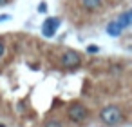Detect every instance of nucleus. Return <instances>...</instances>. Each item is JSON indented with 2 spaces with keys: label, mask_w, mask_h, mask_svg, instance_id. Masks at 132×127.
I'll return each instance as SVG.
<instances>
[{
  "label": "nucleus",
  "mask_w": 132,
  "mask_h": 127,
  "mask_svg": "<svg viewBox=\"0 0 132 127\" xmlns=\"http://www.w3.org/2000/svg\"><path fill=\"white\" fill-rule=\"evenodd\" d=\"M100 120L107 127H118V125L123 123L125 114H123L121 107H118V105H105L100 111Z\"/></svg>",
  "instance_id": "1"
},
{
  "label": "nucleus",
  "mask_w": 132,
  "mask_h": 127,
  "mask_svg": "<svg viewBox=\"0 0 132 127\" xmlns=\"http://www.w3.org/2000/svg\"><path fill=\"white\" fill-rule=\"evenodd\" d=\"M87 116H89V109L80 102H74L67 107V118L72 123H83L87 120Z\"/></svg>",
  "instance_id": "2"
},
{
  "label": "nucleus",
  "mask_w": 132,
  "mask_h": 127,
  "mask_svg": "<svg viewBox=\"0 0 132 127\" xmlns=\"http://www.w3.org/2000/svg\"><path fill=\"white\" fill-rule=\"evenodd\" d=\"M60 64H62L63 69H76V67H80V64H81V55H80L78 51L69 49V51H65V53L60 56Z\"/></svg>",
  "instance_id": "3"
},
{
  "label": "nucleus",
  "mask_w": 132,
  "mask_h": 127,
  "mask_svg": "<svg viewBox=\"0 0 132 127\" xmlns=\"http://www.w3.org/2000/svg\"><path fill=\"white\" fill-rule=\"evenodd\" d=\"M60 24H62L60 18H45V22H44V26H42V35H44L45 38L54 36V35H56V29L60 27Z\"/></svg>",
  "instance_id": "4"
},
{
  "label": "nucleus",
  "mask_w": 132,
  "mask_h": 127,
  "mask_svg": "<svg viewBox=\"0 0 132 127\" xmlns=\"http://www.w3.org/2000/svg\"><path fill=\"white\" fill-rule=\"evenodd\" d=\"M80 4L85 11H96V9L101 8L103 0H80Z\"/></svg>",
  "instance_id": "5"
},
{
  "label": "nucleus",
  "mask_w": 132,
  "mask_h": 127,
  "mask_svg": "<svg viewBox=\"0 0 132 127\" xmlns=\"http://www.w3.org/2000/svg\"><path fill=\"white\" fill-rule=\"evenodd\" d=\"M121 33H123V27L116 20H112V22L107 24V35H110V36H121Z\"/></svg>",
  "instance_id": "6"
},
{
  "label": "nucleus",
  "mask_w": 132,
  "mask_h": 127,
  "mask_svg": "<svg viewBox=\"0 0 132 127\" xmlns=\"http://www.w3.org/2000/svg\"><path fill=\"white\" fill-rule=\"evenodd\" d=\"M123 29H127L130 24H132V11H125V13H121L119 17H118V20H116Z\"/></svg>",
  "instance_id": "7"
},
{
  "label": "nucleus",
  "mask_w": 132,
  "mask_h": 127,
  "mask_svg": "<svg viewBox=\"0 0 132 127\" xmlns=\"http://www.w3.org/2000/svg\"><path fill=\"white\" fill-rule=\"evenodd\" d=\"M44 127H63V123H62L60 120L53 118V120H47V122L44 123Z\"/></svg>",
  "instance_id": "8"
},
{
  "label": "nucleus",
  "mask_w": 132,
  "mask_h": 127,
  "mask_svg": "<svg viewBox=\"0 0 132 127\" xmlns=\"http://www.w3.org/2000/svg\"><path fill=\"white\" fill-rule=\"evenodd\" d=\"M38 11H40V13H45V11H47V4H45V2H40V4H38Z\"/></svg>",
  "instance_id": "9"
},
{
  "label": "nucleus",
  "mask_w": 132,
  "mask_h": 127,
  "mask_svg": "<svg viewBox=\"0 0 132 127\" xmlns=\"http://www.w3.org/2000/svg\"><path fill=\"white\" fill-rule=\"evenodd\" d=\"M4 53H6V44H4L2 40H0V58L4 56Z\"/></svg>",
  "instance_id": "10"
},
{
  "label": "nucleus",
  "mask_w": 132,
  "mask_h": 127,
  "mask_svg": "<svg viewBox=\"0 0 132 127\" xmlns=\"http://www.w3.org/2000/svg\"><path fill=\"white\" fill-rule=\"evenodd\" d=\"M100 51V47H96V46H89L87 47V53H98Z\"/></svg>",
  "instance_id": "11"
},
{
  "label": "nucleus",
  "mask_w": 132,
  "mask_h": 127,
  "mask_svg": "<svg viewBox=\"0 0 132 127\" xmlns=\"http://www.w3.org/2000/svg\"><path fill=\"white\" fill-rule=\"evenodd\" d=\"M9 0H0V6H4V4H7Z\"/></svg>",
  "instance_id": "12"
},
{
  "label": "nucleus",
  "mask_w": 132,
  "mask_h": 127,
  "mask_svg": "<svg viewBox=\"0 0 132 127\" xmlns=\"http://www.w3.org/2000/svg\"><path fill=\"white\" fill-rule=\"evenodd\" d=\"M0 127H6V125H4V123H0Z\"/></svg>",
  "instance_id": "13"
}]
</instances>
